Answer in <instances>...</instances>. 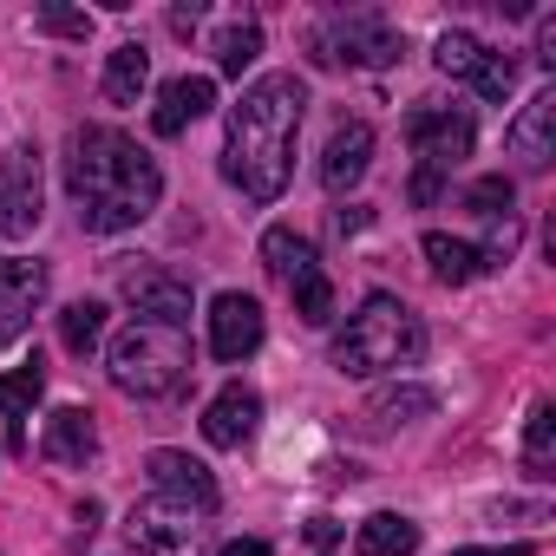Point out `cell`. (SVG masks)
Instances as JSON below:
<instances>
[{"label":"cell","instance_id":"e575fe53","mask_svg":"<svg viewBox=\"0 0 556 556\" xmlns=\"http://www.w3.org/2000/svg\"><path fill=\"white\" fill-rule=\"evenodd\" d=\"M216 556H275V549H268L262 536H236V543H223Z\"/></svg>","mask_w":556,"mask_h":556},{"label":"cell","instance_id":"5bb4252c","mask_svg":"<svg viewBox=\"0 0 556 556\" xmlns=\"http://www.w3.org/2000/svg\"><path fill=\"white\" fill-rule=\"evenodd\" d=\"M216 105V79H203V73H184V79H170L164 92H157V112H151V131L157 138H184L203 112Z\"/></svg>","mask_w":556,"mask_h":556},{"label":"cell","instance_id":"4fadbf2b","mask_svg":"<svg viewBox=\"0 0 556 556\" xmlns=\"http://www.w3.org/2000/svg\"><path fill=\"white\" fill-rule=\"evenodd\" d=\"M255 426H262V393L255 387H223L210 406H203V439L216 445V452H236V445H249L255 439Z\"/></svg>","mask_w":556,"mask_h":556},{"label":"cell","instance_id":"836d02e7","mask_svg":"<svg viewBox=\"0 0 556 556\" xmlns=\"http://www.w3.org/2000/svg\"><path fill=\"white\" fill-rule=\"evenodd\" d=\"M367 223H374V210H361V203H354V210H334V229H341V236H354V229H367Z\"/></svg>","mask_w":556,"mask_h":556},{"label":"cell","instance_id":"8d00e7d4","mask_svg":"<svg viewBox=\"0 0 556 556\" xmlns=\"http://www.w3.org/2000/svg\"><path fill=\"white\" fill-rule=\"evenodd\" d=\"M452 556H536L530 543H504V549H452Z\"/></svg>","mask_w":556,"mask_h":556},{"label":"cell","instance_id":"ba28073f","mask_svg":"<svg viewBox=\"0 0 556 556\" xmlns=\"http://www.w3.org/2000/svg\"><path fill=\"white\" fill-rule=\"evenodd\" d=\"M118 295H125L144 321H157V328H190V315H197L190 282H184V275H170V268H151V262L118 275Z\"/></svg>","mask_w":556,"mask_h":556},{"label":"cell","instance_id":"52a82bcc","mask_svg":"<svg viewBox=\"0 0 556 556\" xmlns=\"http://www.w3.org/2000/svg\"><path fill=\"white\" fill-rule=\"evenodd\" d=\"M125 536L144 556H203V517L190 504H177V497H157V491L144 504H131Z\"/></svg>","mask_w":556,"mask_h":556},{"label":"cell","instance_id":"6da1fadb","mask_svg":"<svg viewBox=\"0 0 556 556\" xmlns=\"http://www.w3.org/2000/svg\"><path fill=\"white\" fill-rule=\"evenodd\" d=\"M308 86L295 73H262L223 125V177L249 203H275L295 177V138H302Z\"/></svg>","mask_w":556,"mask_h":556},{"label":"cell","instance_id":"277c9868","mask_svg":"<svg viewBox=\"0 0 556 556\" xmlns=\"http://www.w3.org/2000/svg\"><path fill=\"white\" fill-rule=\"evenodd\" d=\"M105 374L125 400H164L190 380V341L184 328H157V321H131L112 354H105Z\"/></svg>","mask_w":556,"mask_h":556},{"label":"cell","instance_id":"4316f807","mask_svg":"<svg viewBox=\"0 0 556 556\" xmlns=\"http://www.w3.org/2000/svg\"><path fill=\"white\" fill-rule=\"evenodd\" d=\"M255 53H262V27H255V21H229V27L216 34V66H223L229 79H242V73L255 66Z\"/></svg>","mask_w":556,"mask_h":556},{"label":"cell","instance_id":"9c48e42d","mask_svg":"<svg viewBox=\"0 0 556 556\" xmlns=\"http://www.w3.org/2000/svg\"><path fill=\"white\" fill-rule=\"evenodd\" d=\"M315 47H334V53H328V66H334V60H348V66H367V73H380V66H400V60H406V34H393L380 14H348V21H334V27H328V40H315Z\"/></svg>","mask_w":556,"mask_h":556},{"label":"cell","instance_id":"1f68e13d","mask_svg":"<svg viewBox=\"0 0 556 556\" xmlns=\"http://www.w3.org/2000/svg\"><path fill=\"white\" fill-rule=\"evenodd\" d=\"M308 536H315V549H321V556H334V549H341V523H334V517H315V523H308Z\"/></svg>","mask_w":556,"mask_h":556},{"label":"cell","instance_id":"d6986e66","mask_svg":"<svg viewBox=\"0 0 556 556\" xmlns=\"http://www.w3.org/2000/svg\"><path fill=\"white\" fill-rule=\"evenodd\" d=\"M262 262H268V275L282 289H302L308 275H321V255H315V242L302 236V229H289V223H275L268 236H262Z\"/></svg>","mask_w":556,"mask_h":556},{"label":"cell","instance_id":"d590c367","mask_svg":"<svg viewBox=\"0 0 556 556\" xmlns=\"http://www.w3.org/2000/svg\"><path fill=\"white\" fill-rule=\"evenodd\" d=\"M203 21V8H170V34H190Z\"/></svg>","mask_w":556,"mask_h":556},{"label":"cell","instance_id":"f546056e","mask_svg":"<svg viewBox=\"0 0 556 556\" xmlns=\"http://www.w3.org/2000/svg\"><path fill=\"white\" fill-rule=\"evenodd\" d=\"M471 92L491 99V105H504V99L517 92V60H510V53H491V60L478 66V79H471Z\"/></svg>","mask_w":556,"mask_h":556},{"label":"cell","instance_id":"7402d4cb","mask_svg":"<svg viewBox=\"0 0 556 556\" xmlns=\"http://www.w3.org/2000/svg\"><path fill=\"white\" fill-rule=\"evenodd\" d=\"M413 549H419V523L400 510H374L354 530V556H413Z\"/></svg>","mask_w":556,"mask_h":556},{"label":"cell","instance_id":"83f0119b","mask_svg":"<svg viewBox=\"0 0 556 556\" xmlns=\"http://www.w3.org/2000/svg\"><path fill=\"white\" fill-rule=\"evenodd\" d=\"M465 210L471 216H484V223H497V216H517V184L497 170V177H471L465 184Z\"/></svg>","mask_w":556,"mask_h":556},{"label":"cell","instance_id":"d4e9b609","mask_svg":"<svg viewBox=\"0 0 556 556\" xmlns=\"http://www.w3.org/2000/svg\"><path fill=\"white\" fill-rule=\"evenodd\" d=\"M60 341H66V354H92L99 341H105V302H73V308H60Z\"/></svg>","mask_w":556,"mask_h":556},{"label":"cell","instance_id":"3957f363","mask_svg":"<svg viewBox=\"0 0 556 556\" xmlns=\"http://www.w3.org/2000/svg\"><path fill=\"white\" fill-rule=\"evenodd\" d=\"M419 354H426V321H419L400 295L374 289V295L361 302V315L334 334L328 367H334V374H348V380H374V374L419 367Z\"/></svg>","mask_w":556,"mask_h":556},{"label":"cell","instance_id":"d6a6232c","mask_svg":"<svg viewBox=\"0 0 556 556\" xmlns=\"http://www.w3.org/2000/svg\"><path fill=\"white\" fill-rule=\"evenodd\" d=\"M536 60H543V66H556V14H543V21H536Z\"/></svg>","mask_w":556,"mask_h":556},{"label":"cell","instance_id":"2e32d148","mask_svg":"<svg viewBox=\"0 0 556 556\" xmlns=\"http://www.w3.org/2000/svg\"><path fill=\"white\" fill-rule=\"evenodd\" d=\"M40 458H47V465H92V458H99V432H92V413H86V406H60V413H47V432H40Z\"/></svg>","mask_w":556,"mask_h":556},{"label":"cell","instance_id":"8fae6325","mask_svg":"<svg viewBox=\"0 0 556 556\" xmlns=\"http://www.w3.org/2000/svg\"><path fill=\"white\" fill-rule=\"evenodd\" d=\"M144 471H151V484H157V497H177V504H190L197 517H210L216 504H223V484H216V471L203 465V458H190V452H151L144 458Z\"/></svg>","mask_w":556,"mask_h":556},{"label":"cell","instance_id":"30bf717a","mask_svg":"<svg viewBox=\"0 0 556 556\" xmlns=\"http://www.w3.org/2000/svg\"><path fill=\"white\" fill-rule=\"evenodd\" d=\"M262 334H268V321H262V302L255 295H242V289H229V295H216L210 302V354L216 361H249L255 348H262Z\"/></svg>","mask_w":556,"mask_h":556},{"label":"cell","instance_id":"8992f818","mask_svg":"<svg viewBox=\"0 0 556 556\" xmlns=\"http://www.w3.org/2000/svg\"><path fill=\"white\" fill-rule=\"evenodd\" d=\"M47 216V170H40V144H14L0 157V236L27 242Z\"/></svg>","mask_w":556,"mask_h":556},{"label":"cell","instance_id":"9a60e30c","mask_svg":"<svg viewBox=\"0 0 556 556\" xmlns=\"http://www.w3.org/2000/svg\"><path fill=\"white\" fill-rule=\"evenodd\" d=\"M367 164H374V125L354 118V125H341V131L328 138V151H321V184L341 197V190H354V184L367 177Z\"/></svg>","mask_w":556,"mask_h":556},{"label":"cell","instance_id":"cb8c5ba5","mask_svg":"<svg viewBox=\"0 0 556 556\" xmlns=\"http://www.w3.org/2000/svg\"><path fill=\"white\" fill-rule=\"evenodd\" d=\"M432 60H439V73H445V79H465V86H471V79H478V66L491 60V47H484L478 34L445 27V34H439V47H432Z\"/></svg>","mask_w":556,"mask_h":556},{"label":"cell","instance_id":"7a4b0ae2","mask_svg":"<svg viewBox=\"0 0 556 556\" xmlns=\"http://www.w3.org/2000/svg\"><path fill=\"white\" fill-rule=\"evenodd\" d=\"M66 190L79 203V229L86 236H118L138 229L157 197H164V170L151 151H138L125 131L112 125H79L66 138Z\"/></svg>","mask_w":556,"mask_h":556},{"label":"cell","instance_id":"44dd1931","mask_svg":"<svg viewBox=\"0 0 556 556\" xmlns=\"http://www.w3.org/2000/svg\"><path fill=\"white\" fill-rule=\"evenodd\" d=\"M47 282H53V275H47V262L34 255H8V262H0V302H8V315L21 321V315H34L40 302H47Z\"/></svg>","mask_w":556,"mask_h":556},{"label":"cell","instance_id":"4dcf8cb0","mask_svg":"<svg viewBox=\"0 0 556 556\" xmlns=\"http://www.w3.org/2000/svg\"><path fill=\"white\" fill-rule=\"evenodd\" d=\"M34 27H40V34H60V40H86V34H92V14H86V8H40Z\"/></svg>","mask_w":556,"mask_h":556},{"label":"cell","instance_id":"484cf974","mask_svg":"<svg viewBox=\"0 0 556 556\" xmlns=\"http://www.w3.org/2000/svg\"><path fill=\"white\" fill-rule=\"evenodd\" d=\"M549 458H556V406L536 400L530 406V426H523V471L530 478H549Z\"/></svg>","mask_w":556,"mask_h":556},{"label":"cell","instance_id":"5b68a950","mask_svg":"<svg viewBox=\"0 0 556 556\" xmlns=\"http://www.w3.org/2000/svg\"><path fill=\"white\" fill-rule=\"evenodd\" d=\"M406 144H413V157H419V170H413V203H439L445 177L471 157L478 131H471V118L452 112V105H419V112H406Z\"/></svg>","mask_w":556,"mask_h":556},{"label":"cell","instance_id":"ac0fdd59","mask_svg":"<svg viewBox=\"0 0 556 556\" xmlns=\"http://www.w3.org/2000/svg\"><path fill=\"white\" fill-rule=\"evenodd\" d=\"M439 413V393L432 387H419V380H393V387H380L374 400H367V432H393V426H413V419H432Z\"/></svg>","mask_w":556,"mask_h":556},{"label":"cell","instance_id":"e0dca14e","mask_svg":"<svg viewBox=\"0 0 556 556\" xmlns=\"http://www.w3.org/2000/svg\"><path fill=\"white\" fill-rule=\"evenodd\" d=\"M40 393H47V361H40V354L21 361L8 380H0V419H8V445H14V452H27V419H34Z\"/></svg>","mask_w":556,"mask_h":556},{"label":"cell","instance_id":"603a6c76","mask_svg":"<svg viewBox=\"0 0 556 556\" xmlns=\"http://www.w3.org/2000/svg\"><path fill=\"white\" fill-rule=\"evenodd\" d=\"M144 86H151V53H144L138 40H125L118 53H105V79H99V92H105L112 105H138Z\"/></svg>","mask_w":556,"mask_h":556},{"label":"cell","instance_id":"7c38bea8","mask_svg":"<svg viewBox=\"0 0 556 556\" xmlns=\"http://www.w3.org/2000/svg\"><path fill=\"white\" fill-rule=\"evenodd\" d=\"M504 151H510L523 170H549V157H556V92H549V86L504 125Z\"/></svg>","mask_w":556,"mask_h":556},{"label":"cell","instance_id":"f1b7e54d","mask_svg":"<svg viewBox=\"0 0 556 556\" xmlns=\"http://www.w3.org/2000/svg\"><path fill=\"white\" fill-rule=\"evenodd\" d=\"M289 295H295V315H302L308 328H328V321H334V282H328V275H308V282L289 289Z\"/></svg>","mask_w":556,"mask_h":556},{"label":"cell","instance_id":"ffe728a7","mask_svg":"<svg viewBox=\"0 0 556 556\" xmlns=\"http://www.w3.org/2000/svg\"><path fill=\"white\" fill-rule=\"evenodd\" d=\"M426 262H432V275L445 289H465V282H478L484 275V255H478V242H458V236H445V229H426Z\"/></svg>","mask_w":556,"mask_h":556}]
</instances>
